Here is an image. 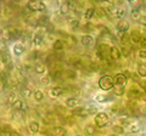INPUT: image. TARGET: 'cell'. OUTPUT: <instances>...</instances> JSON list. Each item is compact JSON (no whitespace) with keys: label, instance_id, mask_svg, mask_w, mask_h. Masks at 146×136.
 <instances>
[{"label":"cell","instance_id":"cell-1","mask_svg":"<svg viewBox=\"0 0 146 136\" xmlns=\"http://www.w3.org/2000/svg\"><path fill=\"white\" fill-rule=\"evenodd\" d=\"M113 85H115V83H113V77L111 75H102L101 78H100L99 80V86L100 89L105 90V91H108V90H111L113 88Z\"/></svg>","mask_w":146,"mask_h":136},{"label":"cell","instance_id":"cell-2","mask_svg":"<svg viewBox=\"0 0 146 136\" xmlns=\"http://www.w3.org/2000/svg\"><path fill=\"white\" fill-rule=\"evenodd\" d=\"M95 124H96L98 128H105V126L107 125L108 120H110V117L107 113L105 112H99L95 114Z\"/></svg>","mask_w":146,"mask_h":136},{"label":"cell","instance_id":"cell-3","mask_svg":"<svg viewBox=\"0 0 146 136\" xmlns=\"http://www.w3.org/2000/svg\"><path fill=\"white\" fill-rule=\"evenodd\" d=\"M27 10H29L31 12H36V11L43 12L46 10V6L42 1H31L27 4Z\"/></svg>","mask_w":146,"mask_h":136},{"label":"cell","instance_id":"cell-4","mask_svg":"<svg viewBox=\"0 0 146 136\" xmlns=\"http://www.w3.org/2000/svg\"><path fill=\"white\" fill-rule=\"evenodd\" d=\"M96 56L99 57V60H105L107 56H110V46L107 44H100L99 49L96 51Z\"/></svg>","mask_w":146,"mask_h":136},{"label":"cell","instance_id":"cell-5","mask_svg":"<svg viewBox=\"0 0 146 136\" xmlns=\"http://www.w3.org/2000/svg\"><path fill=\"white\" fill-rule=\"evenodd\" d=\"M0 62L6 66H9V63L11 62V55L6 49H3L1 51H0Z\"/></svg>","mask_w":146,"mask_h":136},{"label":"cell","instance_id":"cell-6","mask_svg":"<svg viewBox=\"0 0 146 136\" xmlns=\"http://www.w3.org/2000/svg\"><path fill=\"white\" fill-rule=\"evenodd\" d=\"M117 30L119 32V33H127L128 29H129V22L125 21V20H119L117 23Z\"/></svg>","mask_w":146,"mask_h":136},{"label":"cell","instance_id":"cell-7","mask_svg":"<svg viewBox=\"0 0 146 136\" xmlns=\"http://www.w3.org/2000/svg\"><path fill=\"white\" fill-rule=\"evenodd\" d=\"M20 37H21V30L12 28V27H10L7 29V38L10 40H17V39H20Z\"/></svg>","mask_w":146,"mask_h":136},{"label":"cell","instance_id":"cell-8","mask_svg":"<svg viewBox=\"0 0 146 136\" xmlns=\"http://www.w3.org/2000/svg\"><path fill=\"white\" fill-rule=\"evenodd\" d=\"M80 43L83 44L85 48H89V46H91V45L94 44V38L91 37L90 34H84L83 37L80 38Z\"/></svg>","mask_w":146,"mask_h":136},{"label":"cell","instance_id":"cell-9","mask_svg":"<svg viewBox=\"0 0 146 136\" xmlns=\"http://www.w3.org/2000/svg\"><path fill=\"white\" fill-rule=\"evenodd\" d=\"M44 42V32H38L33 37V44L34 46H40Z\"/></svg>","mask_w":146,"mask_h":136},{"label":"cell","instance_id":"cell-10","mask_svg":"<svg viewBox=\"0 0 146 136\" xmlns=\"http://www.w3.org/2000/svg\"><path fill=\"white\" fill-rule=\"evenodd\" d=\"M113 83H115V85H123V86H125L127 84V77L124 74H117L115 78H113Z\"/></svg>","mask_w":146,"mask_h":136},{"label":"cell","instance_id":"cell-11","mask_svg":"<svg viewBox=\"0 0 146 136\" xmlns=\"http://www.w3.org/2000/svg\"><path fill=\"white\" fill-rule=\"evenodd\" d=\"M25 50H26V46L23 43H16L13 45V53H15L16 56H21L22 53L25 52Z\"/></svg>","mask_w":146,"mask_h":136},{"label":"cell","instance_id":"cell-12","mask_svg":"<svg viewBox=\"0 0 146 136\" xmlns=\"http://www.w3.org/2000/svg\"><path fill=\"white\" fill-rule=\"evenodd\" d=\"M110 57H111L113 61H118V60H119V58H121L119 49H117L116 46L110 48Z\"/></svg>","mask_w":146,"mask_h":136},{"label":"cell","instance_id":"cell-13","mask_svg":"<svg viewBox=\"0 0 146 136\" xmlns=\"http://www.w3.org/2000/svg\"><path fill=\"white\" fill-rule=\"evenodd\" d=\"M63 92H65L63 88H61V86H55V88H52L51 90H50V96H51L52 98H56L58 96H61Z\"/></svg>","mask_w":146,"mask_h":136},{"label":"cell","instance_id":"cell-14","mask_svg":"<svg viewBox=\"0 0 146 136\" xmlns=\"http://www.w3.org/2000/svg\"><path fill=\"white\" fill-rule=\"evenodd\" d=\"M129 39H131V42H133L134 44H139L141 42V39H143V35L140 34L139 30H133L131 32V34H130V37H129Z\"/></svg>","mask_w":146,"mask_h":136},{"label":"cell","instance_id":"cell-15","mask_svg":"<svg viewBox=\"0 0 146 136\" xmlns=\"http://www.w3.org/2000/svg\"><path fill=\"white\" fill-rule=\"evenodd\" d=\"M84 134H85V136H94L95 134H96V126H94L93 124L85 125Z\"/></svg>","mask_w":146,"mask_h":136},{"label":"cell","instance_id":"cell-16","mask_svg":"<svg viewBox=\"0 0 146 136\" xmlns=\"http://www.w3.org/2000/svg\"><path fill=\"white\" fill-rule=\"evenodd\" d=\"M52 134L54 136H67V130L62 126H54Z\"/></svg>","mask_w":146,"mask_h":136},{"label":"cell","instance_id":"cell-17","mask_svg":"<svg viewBox=\"0 0 146 136\" xmlns=\"http://www.w3.org/2000/svg\"><path fill=\"white\" fill-rule=\"evenodd\" d=\"M73 114L78 116L80 118H86L89 116V112H88V110H86V107H80V108H78V110H76L74 112H73Z\"/></svg>","mask_w":146,"mask_h":136},{"label":"cell","instance_id":"cell-18","mask_svg":"<svg viewBox=\"0 0 146 136\" xmlns=\"http://www.w3.org/2000/svg\"><path fill=\"white\" fill-rule=\"evenodd\" d=\"M78 103H79V100L77 97H70V98L66 100V106L68 108H74V107L78 106Z\"/></svg>","mask_w":146,"mask_h":136},{"label":"cell","instance_id":"cell-19","mask_svg":"<svg viewBox=\"0 0 146 136\" xmlns=\"http://www.w3.org/2000/svg\"><path fill=\"white\" fill-rule=\"evenodd\" d=\"M113 94L116 95V96H123L124 95V91H125V89L123 85H113Z\"/></svg>","mask_w":146,"mask_h":136},{"label":"cell","instance_id":"cell-20","mask_svg":"<svg viewBox=\"0 0 146 136\" xmlns=\"http://www.w3.org/2000/svg\"><path fill=\"white\" fill-rule=\"evenodd\" d=\"M70 11H71V9H70V1L62 3L61 6H60V13H61V15H68V12H70Z\"/></svg>","mask_w":146,"mask_h":136},{"label":"cell","instance_id":"cell-21","mask_svg":"<svg viewBox=\"0 0 146 136\" xmlns=\"http://www.w3.org/2000/svg\"><path fill=\"white\" fill-rule=\"evenodd\" d=\"M13 110H26V105L23 103V101H21L20 98H17L15 102L11 103Z\"/></svg>","mask_w":146,"mask_h":136},{"label":"cell","instance_id":"cell-22","mask_svg":"<svg viewBox=\"0 0 146 136\" xmlns=\"http://www.w3.org/2000/svg\"><path fill=\"white\" fill-rule=\"evenodd\" d=\"M94 15H95V9H94V7H89L88 10L84 12V20H85L86 22L90 21L91 18H93Z\"/></svg>","mask_w":146,"mask_h":136},{"label":"cell","instance_id":"cell-23","mask_svg":"<svg viewBox=\"0 0 146 136\" xmlns=\"http://www.w3.org/2000/svg\"><path fill=\"white\" fill-rule=\"evenodd\" d=\"M112 12H113V16L117 17V18H122V17H124V15H125V10L122 7H117L115 10H112Z\"/></svg>","mask_w":146,"mask_h":136},{"label":"cell","instance_id":"cell-24","mask_svg":"<svg viewBox=\"0 0 146 136\" xmlns=\"http://www.w3.org/2000/svg\"><path fill=\"white\" fill-rule=\"evenodd\" d=\"M34 71H35V73H38V74H44L45 72H46V67H45L44 63H36L34 67Z\"/></svg>","mask_w":146,"mask_h":136},{"label":"cell","instance_id":"cell-25","mask_svg":"<svg viewBox=\"0 0 146 136\" xmlns=\"http://www.w3.org/2000/svg\"><path fill=\"white\" fill-rule=\"evenodd\" d=\"M13 117L17 120H23L25 119V112L23 110H13Z\"/></svg>","mask_w":146,"mask_h":136},{"label":"cell","instance_id":"cell-26","mask_svg":"<svg viewBox=\"0 0 146 136\" xmlns=\"http://www.w3.org/2000/svg\"><path fill=\"white\" fill-rule=\"evenodd\" d=\"M29 130H31L33 134L39 133V131H40V125H39V123H36V121H31V123H29Z\"/></svg>","mask_w":146,"mask_h":136},{"label":"cell","instance_id":"cell-27","mask_svg":"<svg viewBox=\"0 0 146 136\" xmlns=\"http://www.w3.org/2000/svg\"><path fill=\"white\" fill-rule=\"evenodd\" d=\"M21 95H22V97H25V98H29L32 95H33V92H32V90L29 88L23 86L21 89Z\"/></svg>","mask_w":146,"mask_h":136},{"label":"cell","instance_id":"cell-28","mask_svg":"<svg viewBox=\"0 0 146 136\" xmlns=\"http://www.w3.org/2000/svg\"><path fill=\"white\" fill-rule=\"evenodd\" d=\"M52 49L55 50V51L61 52L62 50H63V42H62V40H60V39H57L56 42L54 43V45H52Z\"/></svg>","mask_w":146,"mask_h":136},{"label":"cell","instance_id":"cell-29","mask_svg":"<svg viewBox=\"0 0 146 136\" xmlns=\"http://www.w3.org/2000/svg\"><path fill=\"white\" fill-rule=\"evenodd\" d=\"M95 100H96L98 102H100V103H105V102L110 101V97L107 96V95H104V94H98L96 96H95Z\"/></svg>","mask_w":146,"mask_h":136},{"label":"cell","instance_id":"cell-30","mask_svg":"<svg viewBox=\"0 0 146 136\" xmlns=\"http://www.w3.org/2000/svg\"><path fill=\"white\" fill-rule=\"evenodd\" d=\"M139 125L136 124V123H131L130 125H128V129H127V131L128 133H130V134H136L139 131Z\"/></svg>","mask_w":146,"mask_h":136},{"label":"cell","instance_id":"cell-31","mask_svg":"<svg viewBox=\"0 0 146 136\" xmlns=\"http://www.w3.org/2000/svg\"><path fill=\"white\" fill-rule=\"evenodd\" d=\"M138 74L141 77V78L146 77V66L144 63H139L138 65Z\"/></svg>","mask_w":146,"mask_h":136},{"label":"cell","instance_id":"cell-32","mask_svg":"<svg viewBox=\"0 0 146 136\" xmlns=\"http://www.w3.org/2000/svg\"><path fill=\"white\" fill-rule=\"evenodd\" d=\"M48 22H49V17L48 16H42V17H39V18L36 20V24L43 27V26H46Z\"/></svg>","mask_w":146,"mask_h":136},{"label":"cell","instance_id":"cell-33","mask_svg":"<svg viewBox=\"0 0 146 136\" xmlns=\"http://www.w3.org/2000/svg\"><path fill=\"white\" fill-rule=\"evenodd\" d=\"M33 96H34V100L35 101H43V98H44V92L42 91V90H36V91L33 92Z\"/></svg>","mask_w":146,"mask_h":136},{"label":"cell","instance_id":"cell-34","mask_svg":"<svg viewBox=\"0 0 146 136\" xmlns=\"http://www.w3.org/2000/svg\"><path fill=\"white\" fill-rule=\"evenodd\" d=\"M141 17V13H140V10L138 7H134L133 10H131V18L135 20V21H138L139 18Z\"/></svg>","mask_w":146,"mask_h":136},{"label":"cell","instance_id":"cell-35","mask_svg":"<svg viewBox=\"0 0 146 136\" xmlns=\"http://www.w3.org/2000/svg\"><path fill=\"white\" fill-rule=\"evenodd\" d=\"M68 24H70L72 28H77V27H79V18H77V17L70 18L68 20Z\"/></svg>","mask_w":146,"mask_h":136},{"label":"cell","instance_id":"cell-36","mask_svg":"<svg viewBox=\"0 0 146 136\" xmlns=\"http://www.w3.org/2000/svg\"><path fill=\"white\" fill-rule=\"evenodd\" d=\"M133 123V119L131 118H121L119 119V124L121 126H128Z\"/></svg>","mask_w":146,"mask_h":136},{"label":"cell","instance_id":"cell-37","mask_svg":"<svg viewBox=\"0 0 146 136\" xmlns=\"http://www.w3.org/2000/svg\"><path fill=\"white\" fill-rule=\"evenodd\" d=\"M140 96V91L138 89H131L129 91V98L133 100V98H138Z\"/></svg>","mask_w":146,"mask_h":136},{"label":"cell","instance_id":"cell-38","mask_svg":"<svg viewBox=\"0 0 146 136\" xmlns=\"http://www.w3.org/2000/svg\"><path fill=\"white\" fill-rule=\"evenodd\" d=\"M39 56H40L39 51H38V50H34V51H32L29 55H28V60H31V61H35L36 58H39Z\"/></svg>","mask_w":146,"mask_h":136},{"label":"cell","instance_id":"cell-39","mask_svg":"<svg viewBox=\"0 0 146 136\" xmlns=\"http://www.w3.org/2000/svg\"><path fill=\"white\" fill-rule=\"evenodd\" d=\"M11 125L10 124H3L0 126V133H5V134H9L11 133Z\"/></svg>","mask_w":146,"mask_h":136},{"label":"cell","instance_id":"cell-40","mask_svg":"<svg viewBox=\"0 0 146 136\" xmlns=\"http://www.w3.org/2000/svg\"><path fill=\"white\" fill-rule=\"evenodd\" d=\"M112 130L115 131V134H117V135H121V134L124 133V128L121 126V125H113L112 126Z\"/></svg>","mask_w":146,"mask_h":136},{"label":"cell","instance_id":"cell-41","mask_svg":"<svg viewBox=\"0 0 146 136\" xmlns=\"http://www.w3.org/2000/svg\"><path fill=\"white\" fill-rule=\"evenodd\" d=\"M119 52H121V56L123 55L124 57H128L130 55V49L128 48V46H125V45H123V48H122V51L119 50Z\"/></svg>","mask_w":146,"mask_h":136},{"label":"cell","instance_id":"cell-42","mask_svg":"<svg viewBox=\"0 0 146 136\" xmlns=\"http://www.w3.org/2000/svg\"><path fill=\"white\" fill-rule=\"evenodd\" d=\"M51 81V77L50 75H44L43 78H40V84L42 85H49Z\"/></svg>","mask_w":146,"mask_h":136},{"label":"cell","instance_id":"cell-43","mask_svg":"<svg viewBox=\"0 0 146 136\" xmlns=\"http://www.w3.org/2000/svg\"><path fill=\"white\" fill-rule=\"evenodd\" d=\"M128 42H129V35H128L127 33H122L121 34V43L123 45H125Z\"/></svg>","mask_w":146,"mask_h":136},{"label":"cell","instance_id":"cell-44","mask_svg":"<svg viewBox=\"0 0 146 136\" xmlns=\"http://www.w3.org/2000/svg\"><path fill=\"white\" fill-rule=\"evenodd\" d=\"M70 91H71L73 95H74V96H76V95H79V94H80V90L77 88V86H70Z\"/></svg>","mask_w":146,"mask_h":136},{"label":"cell","instance_id":"cell-45","mask_svg":"<svg viewBox=\"0 0 146 136\" xmlns=\"http://www.w3.org/2000/svg\"><path fill=\"white\" fill-rule=\"evenodd\" d=\"M7 98H9V101H10L11 103H13L17 100L16 98V92H10L9 94V96H7Z\"/></svg>","mask_w":146,"mask_h":136},{"label":"cell","instance_id":"cell-46","mask_svg":"<svg viewBox=\"0 0 146 136\" xmlns=\"http://www.w3.org/2000/svg\"><path fill=\"white\" fill-rule=\"evenodd\" d=\"M86 110H88L89 114H96V113H98L96 107H94V106H89V107H86Z\"/></svg>","mask_w":146,"mask_h":136},{"label":"cell","instance_id":"cell-47","mask_svg":"<svg viewBox=\"0 0 146 136\" xmlns=\"http://www.w3.org/2000/svg\"><path fill=\"white\" fill-rule=\"evenodd\" d=\"M3 13H4V16H5L6 18H9V17H10V15H11V9H9V7H4Z\"/></svg>","mask_w":146,"mask_h":136},{"label":"cell","instance_id":"cell-48","mask_svg":"<svg viewBox=\"0 0 146 136\" xmlns=\"http://www.w3.org/2000/svg\"><path fill=\"white\" fill-rule=\"evenodd\" d=\"M139 57L141 58V60H145V58H146V52H145L144 49H141L139 51Z\"/></svg>","mask_w":146,"mask_h":136},{"label":"cell","instance_id":"cell-49","mask_svg":"<svg viewBox=\"0 0 146 136\" xmlns=\"http://www.w3.org/2000/svg\"><path fill=\"white\" fill-rule=\"evenodd\" d=\"M139 20H140V23L143 24V26H145V23H146V18H145V17H144V16H141Z\"/></svg>","mask_w":146,"mask_h":136},{"label":"cell","instance_id":"cell-50","mask_svg":"<svg viewBox=\"0 0 146 136\" xmlns=\"http://www.w3.org/2000/svg\"><path fill=\"white\" fill-rule=\"evenodd\" d=\"M9 136H21V135L17 131H11V133H9Z\"/></svg>","mask_w":146,"mask_h":136},{"label":"cell","instance_id":"cell-51","mask_svg":"<svg viewBox=\"0 0 146 136\" xmlns=\"http://www.w3.org/2000/svg\"><path fill=\"white\" fill-rule=\"evenodd\" d=\"M139 111H140V113H141V114H145V107L144 106H141V107H139Z\"/></svg>","mask_w":146,"mask_h":136},{"label":"cell","instance_id":"cell-52","mask_svg":"<svg viewBox=\"0 0 146 136\" xmlns=\"http://www.w3.org/2000/svg\"><path fill=\"white\" fill-rule=\"evenodd\" d=\"M140 44H141V46H143V48H145V46H146V40H145V38H143V39H141Z\"/></svg>","mask_w":146,"mask_h":136},{"label":"cell","instance_id":"cell-53","mask_svg":"<svg viewBox=\"0 0 146 136\" xmlns=\"http://www.w3.org/2000/svg\"><path fill=\"white\" fill-rule=\"evenodd\" d=\"M4 86H5V84H4V83H3V81H1V80H0V92H1V91H3V89H4Z\"/></svg>","mask_w":146,"mask_h":136},{"label":"cell","instance_id":"cell-54","mask_svg":"<svg viewBox=\"0 0 146 136\" xmlns=\"http://www.w3.org/2000/svg\"><path fill=\"white\" fill-rule=\"evenodd\" d=\"M110 136H119V135H117V134H112V135H110Z\"/></svg>","mask_w":146,"mask_h":136},{"label":"cell","instance_id":"cell-55","mask_svg":"<svg viewBox=\"0 0 146 136\" xmlns=\"http://www.w3.org/2000/svg\"><path fill=\"white\" fill-rule=\"evenodd\" d=\"M0 68H1V62H0Z\"/></svg>","mask_w":146,"mask_h":136},{"label":"cell","instance_id":"cell-56","mask_svg":"<svg viewBox=\"0 0 146 136\" xmlns=\"http://www.w3.org/2000/svg\"><path fill=\"white\" fill-rule=\"evenodd\" d=\"M76 136H80V135H76Z\"/></svg>","mask_w":146,"mask_h":136}]
</instances>
